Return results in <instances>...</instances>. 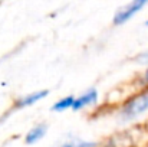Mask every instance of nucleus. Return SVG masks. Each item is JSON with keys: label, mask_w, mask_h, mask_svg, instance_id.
<instances>
[{"label": "nucleus", "mask_w": 148, "mask_h": 147, "mask_svg": "<svg viewBox=\"0 0 148 147\" xmlns=\"http://www.w3.org/2000/svg\"><path fill=\"white\" fill-rule=\"evenodd\" d=\"M148 111V90H144L143 92H138L131 98H128L121 108V118L124 120H134Z\"/></svg>", "instance_id": "obj_1"}, {"label": "nucleus", "mask_w": 148, "mask_h": 147, "mask_svg": "<svg viewBox=\"0 0 148 147\" xmlns=\"http://www.w3.org/2000/svg\"><path fill=\"white\" fill-rule=\"evenodd\" d=\"M147 4V0H134L132 3L127 4L125 7L119 9L114 16V25H124L127 23L132 16H135L144 6Z\"/></svg>", "instance_id": "obj_2"}, {"label": "nucleus", "mask_w": 148, "mask_h": 147, "mask_svg": "<svg viewBox=\"0 0 148 147\" xmlns=\"http://www.w3.org/2000/svg\"><path fill=\"white\" fill-rule=\"evenodd\" d=\"M97 101H98V91H97L95 88H91V90H88L86 92H84L82 95H79V97L75 99V104H73L72 110H73V111L84 110V108L88 107V105L97 104Z\"/></svg>", "instance_id": "obj_3"}, {"label": "nucleus", "mask_w": 148, "mask_h": 147, "mask_svg": "<svg viewBox=\"0 0 148 147\" xmlns=\"http://www.w3.org/2000/svg\"><path fill=\"white\" fill-rule=\"evenodd\" d=\"M48 94H49V91H48V90L35 91V92H32V94H29V95H26V97L20 98V99L14 104V108H26V107H30V105L36 104L38 101H40V99L46 98L48 97Z\"/></svg>", "instance_id": "obj_4"}, {"label": "nucleus", "mask_w": 148, "mask_h": 147, "mask_svg": "<svg viewBox=\"0 0 148 147\" xmlns=\"http://www.w3.org/2000/svg\"><path fill=\"white\" fill-rule=\"evenodd\" d=\"M46 131H48V126H46V124H38V126L32 127V128L27 131V134H26V137H25V141H26L27 144H35V143H38L39 140L43 139V136L46 134Z\"/></svg>", "instance_id": "obj_5"}, {"label": "nucleus", "mask_w": 148, "mask_h": 147, "mask_svg": "<svg viewBox=\"0 0 148 147\" xmlns=\"http://www.w3.org/2000/svg\"><path fill=\"white\" fill-rule=\"evenodd\" d=\"M75 99H76V98L73 97V95H68V97L56 101V102L52 105V110L60 112V111H65V110H68V108H72L73 104H75Z\"/></svg>", "instance_id": "obj_6"}, {"label": "nucleus", "mask_w": 148, "mask_h": 147, "mask_svg": "<svg viewBox=\"0 0 148 147\" xmlns=\"http://www.w3.org/2000/svg\"><path fill=\"white\" fill-rule=\"evenodd\" d=\"M140 84H141L143 87H147V90H148V69H145L144 74L141 75V78H140Z\"/></svg>", "instance_id": "obj_7"}, {"label": "nucleus", "mask_w": 148, "mask_h": 147, "mask_svg": "<svg viewBox=\"0 0 148 147\" xmlns=\"http://www.w3.org/2000/svg\"><path fill=\"white\" fill-rule=\"evenodd\" d=\"M78 147H97L94 143H78ZM105 147H112V146H105Z\"/></svg>", "instance_id": "obj_8"}, {"label": "nucleus", "mask_w": 148, "mask_h": 147, "mask_svg": "<svg viewBox=\"0 0 148 147\" xmlns=\"http://www.w3.org/2000/svg\"><path fill=\"white\" fill-rule=\"evenodd\" d=\"M62 147H78V143H69V144H65Z\"/></svg>", "instance_id": "obj_9"}, {"label": "nucleus", "mask_w": 148, "mask_h": 147, "mask_svg": "<svg viewBox=\"0 0 148 147\" xmlns=\"http://www.w3.org/2000/svg\"><path fill=\"white\" fill-rule=\"evenodd\" d=\"M145 26H148V20H147V22H145Z\"/></svg>", "instance_id": "obj_10"}]
</instances>
